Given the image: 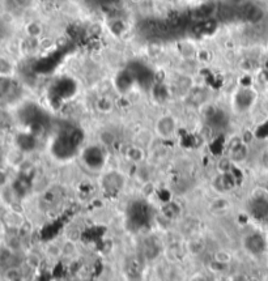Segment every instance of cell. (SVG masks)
<instances>
[{"mask_svg": "<svg viewBox=\"0 0 268 281\" xmlns=\"http://www.w3.org/2000/svg\"><path fill=\"white\" fill-rule=\"evenodd\" d=\"M175 127H177V123H175V120H174V118H172V116H162L161 119L157 120V133H158L161 137H164V139L173 136Z\"/></svg>", "mask_w": 268, "mask_h": 281, "instance_id": "cell-1", "label": "cell"}, {"mask_svg": "<svg viewBox=\"0 0 268 281\" xmlns=\"http://www.w3.org/2000/svg\"><path fill=\"white\" fill-rule=\"evenodd\" d=\"M13 71L11 62L5 58H0V76H9Z\"/></svg>", "mask_w": 268, "mask_h": 281, "instance_id": "cell-3", "label": "cell"}, {"mask_svg": "<svg viewBox=\"0 0 268 281\" xmlns=\"http://www.w3.org/2000/svg\"><path fill=\"white\" fill-rule=\"evenodd\" d=\"M25 32L31 38H38L39 35L42 34L44 29H42V25L39 22L32 21L25 26Z\"/></svg>", "mask_w": 268, "mask_h": 281, "instance_id": "cell-2", "label": "cell"}]
</instances>
